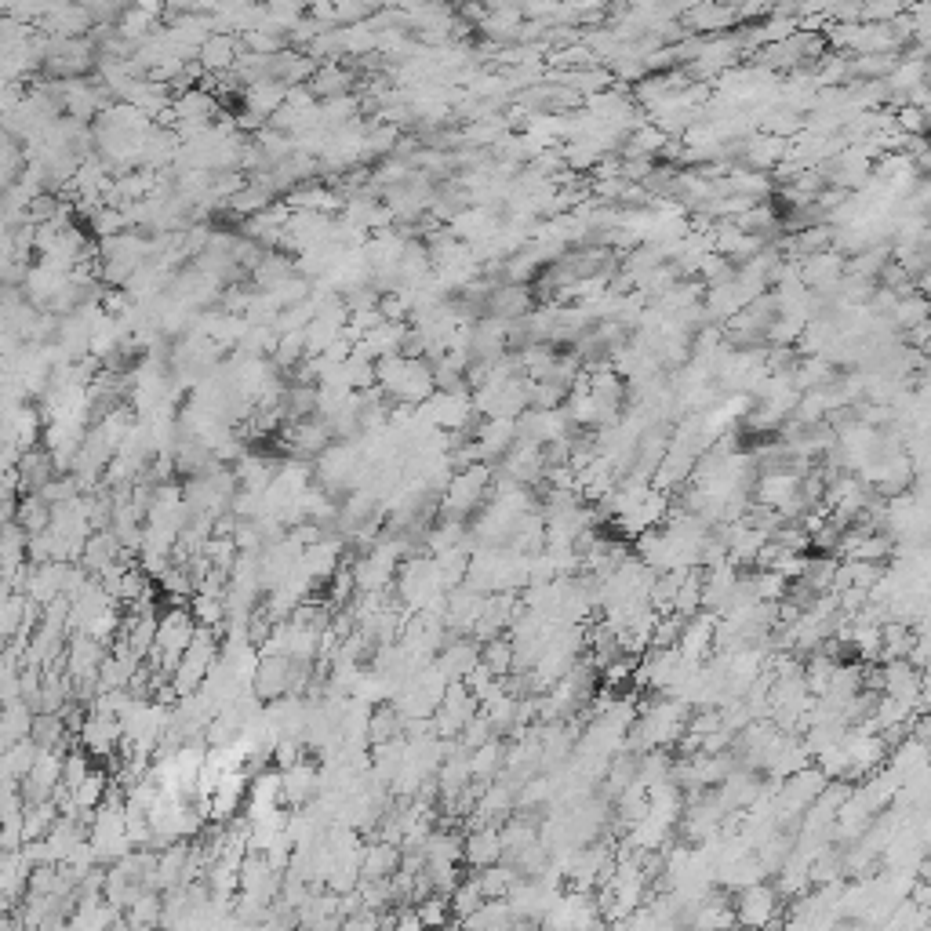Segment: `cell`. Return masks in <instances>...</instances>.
Here are the masks:
<instances>
[{
    "label": "cell",
    "mask_w": 931,
    "mask_h": 931,
    "mask_svg": "<svg viewBox=\"0 0 931 931\" xmlns=\"http://www.w3.org/2000/svg\"><path fill=\"white\" fill-rule=\"evenodd\" d=\"M55 473H59V466H55V459H51V451L44 448V444L26 448L19 455V462H15V477H19L22 495H26V491H41Z\"/></svg>",
    "instance_id": "cell-1"
},
{
    "label": "cell",
    "mask_w": 931,
    "mask_h": 931,
    "mask_svg": "<svg viewBox=\"0 0 931 931\" xmlns=\"http://www.w3.org/2000/svg\"><path fill=\"white\" fill-rule=\"evenodd\" d=\"M775 906H779V895L768 888V884H746L739 895V921L746 924H768L775 917Z\"/></svg>",
    "instance_id": "cell-2"
},
{
    "label": "cell",
    "mask_w": 931,
    "mask_h": 931,
    "mask_svg": "<svg viewBox=\"0 0 931 931\" xmlns=\"http://www.w3.org/2000/svg\"><path fill=\"white\" fill-rule=\"evenodd\" d=\"M499 855H502V837H499L495 826H481V830H473L470 837H466V844H462V862L473 866V870L491 866Z\"/></svg>",
    "instance_id": "cell-3"
},
{
    "label": "cell",
    "mask_w": 931,
    "mask_h": 931,
    "mask_svg": "<svg viewBox=\"0 0 931 931\" xmlns=\"http://www.w3.org/2000/svg\"><path fill=\"white\" fill-rule=\"evenodd\" d=\"M15 524H19L26 535H41L51 528V506L37 495V491H26L19 502H15Z\"/></svg>",
    "instance_id": "cell-4"
},
{
    "label": "cell",
    "mask_w": 931,
    "mask_h": 931,
    "mask_svg": "<svg viewBox=\"0 0 931 931\" xmlns=\"http://www.w3.org/2000/svg\"><path fill=\"white\" fill-rule=\"evenodd\" d=\"M8 521H15V502H0V528Z\"/></svg>",
    "instance_id": "cell-5"
}]
</instances>
